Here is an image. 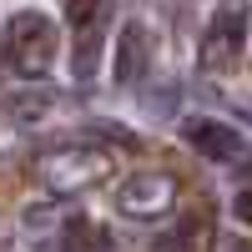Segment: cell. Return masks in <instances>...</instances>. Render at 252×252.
<instances>
[{
    "instance_id": "obj_1",
    "label": "cell",
    "mask_w": 252,
    "mask_h": 252,
    "mask_svg": "<svg viewBox=\"0 0 252 252\" xmlns=\"http://www.w3.org/2000/svg\"><path fill=\"white\" fill-rule=\"evenodd\" d=\"M56 51H61V35L46 15H35V10H20L10 20V31H5V56H10V66L20 76H46L56 66Z\"/></svg>"
},
{
    "instance_id": "obj_2",
    "label": "cell",
    "mask_w": 252,
    "mask_h": 252,
    "mask_svg": "<svg viewBox=\"0 0 252 252\" xmlns=\"http://www.w3.org/2000/svg\"><path fill=\"white\" fill-rule=\"evenodd\" d=\"M106 172H111V157L101 152V146H61V152L40 157V182H46L51 192H61V197L86 192V187H96Z\"/></svg>"
},
{
    "instance_id": "obj_3",
    "label": "cell",
    "mask_w": 252,
    "mask_h": 252,
    "mask_svg": "<svg viewBox=\"0 0 252 252\" xmlns=\"http://www.w3.org/2000/svg\"><path fill=\"white\" fill-rule=\"evenodd\" d=\"M247 20H252V5H247V0H222V5L212 10L207 35H202V71H227V66L242 56Z\"/></svg>"
},
{
    "instance_id": "obj_4",
    "label": "cell",
    "mask_w": 252,
    "mask_h": 252,
    "mask_svg": "<svg viewBox=\"0 0 252 252\" xmlns=\"http://www.w3.org/2000/svg\"><path fill=\"white\" fill-rule=\"evenodd\" d=\"M116 202H121L126 217H161V212H172V202H177V182L166 172H136L121 187Z\"/></svg>"
},
{
    "instance_id": "obj_5",
    "label": "cell",
    "mask_w": 252,
    "mask_h": 252,
    "mask_svg": "<svg viewBox=\"0 0 252 252\" xmlns=\"http://www.w3.org/2000/svg\"><path fill=\"white\" fill-rule=\"evenodd\" d=\"M182 136H187V146H197V152L212 157V161H232V157H242V136H237L227 121L192 116V121H182Z\"/></svg>"
},
{
    "instance_id": "obj_6",
    "label": "cell",
    "mask_w": 252,
    "mask_h": 252,
    "mask_svg": "<svg viewBox=\"0 0 252 252\" xmlns=\"http://www.w3.org/2000/svg\"><path fill=\"white\" fill-rule=\"evenodd\" d=\"M106 15H111V0H66V20L81 40V56H76L81 76H91V51H96V35L106 26Z\"/></svg>"
},
{
    "instance_id": "obj_7",
    "label": "cell",
    "mask_w": 252,
    "mask_h": 252,
    "mask_svg": "<svg viewBox=\"0 0 252 252\" xmlns=\"http://www.w3.org/2000/svg\"><path fill=\"white\" fill-rule=\"evenodd\" d=\"M146 51H152V35L141 26H126L121 31V56H116V81H136L146 71Z\"/></svg>"
},
{
    "instance_id": "obj_8",
    "label": "cell",
    "mask_w": 252,
    "mask_h": 252,
    "mask_svg": "<svg viewBox=\"0 0 252 252\" xmlns=\"http://www.w3.org/2000/svg\"><path fill=\"white\" fill-rule=\"evenodd\" d=\"M61 247L66 252H111V232L91 217H71L66 232H61Z\"/></svg>"
},
{
    "instance_id": "obj_9",
    "label": "cell",
    "mask_w": 252,
    "mask_h": 252,
    "mask_svg": "<svg viewBox=\"0 0 252 252\" xmlns=\"http://www.w3.org/2000/svg\"><path fill=\"white\" fill-rule=\"evenodd\" d=\"M232 212H237V222H247V227H252V192H237Z\"/></svg>"
}]
</instances>
